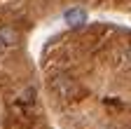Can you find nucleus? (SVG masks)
<instances>
[{
  "label": "nucleus",
  "instance_id": "nucleus-1",
  "mask_svg": "<svg viewBox=\"0 0 131 129\" xmlns=\"http://www.w3.org/2000/svg\"><path fill=\"white\" fill-rule=\"evenodd\" d=\"M63 21L68 24V26H82L87 21V9H82V7H70V9H66L63 12Z\"/></svg>",
  "mask_w": 131,
  "mask_h": 129
},
{
  "label": "nucleus",
  "instance_id": "nucleus-2",
  "mask_svg": "<svg viewBox=\"0 0 131 129\" xmlns=\"http://www.w3.org/2000/svg\"><path fill=\"white\" fill-rule=\"evenodd\" d=\"M16 31L14 28H9V26H3L0 28V54H3L5 49H9V47H14L16 45Z\"/></svg>",
  "mask_w": 131,
  "mask_h": 129
}]
</instances>
